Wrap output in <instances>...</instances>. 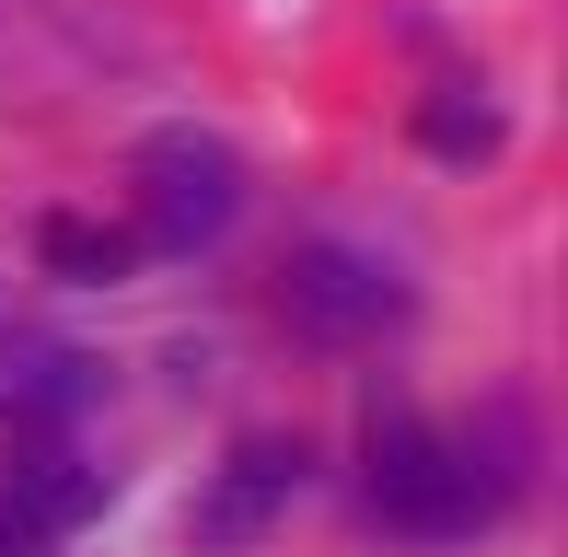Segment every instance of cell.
Segmentation results:
<instances>
[{"label": "cell", "instance_id": "1", "mask_svg": "<svg viewBox=\"0 0 568 557\" xmlns=\"http://www.w3.org/2000/svg\"><path fill=\"white\" fill-rule=\"evenodd\" d=\"M534 488L523 465V418H487V429H429V418H383L372 429V476H359V499H372L383 535L406 546H464L487 535V523H510V499Z\"/></svg>", "mask_w": 568, "mask_h": 557}, {"label": "cell", "instance_id": "2", "mask_svg": "<svg viewBox=\"0 0 568 557\" xmlns=\"http://www.w3.org/2000/svg\"><path fill=\"white\" fill-rule=\"evenodd\" d=\"M232 210H244V163L210 129H151L140 140V244L197 256V244L232 233Z\"/></svg>", "mask_w": 568, "mask_h": 557}, {"label": "cell", "instance_id": "3", "mask_svg": "<svg viewBox=\"0 0 568 557\" xmlns=\"http://www.w3.org/2000/svg\"><path fill=\"white\" fill-rule=\"evenodd\" d=\"M278 314L302 325V337H383V325H406V278L383 267V256H359V244H302L291 278H278Z\"/></svg>", "mask_w": 568, "mask_h": 557}, {"label": "cell", "instance_id": "4", "mask_svg": "<svg viewBox=\"0 0 568 557\" xmlns=\"http://www.w3.org/2000/svg\"><path fill=\"white\" fill-rule=\"evenodd\" d=\"M302 476H314V453L302 442H232V465L210 476V499H197V546L232 557V546H255L267 523H291V499H302Z\"/></svg>", "mask_w": 568, "mask_h": 557}, {"label": "cell", "instance_id": "5", "mask_svg": "<svg viewBox=\"0 0 568 557\" xmlns=\"http://www.w3.org/2000/svg\"><path fill=\"white\" fill-rule=\"evenodd\" d=\"M93 395H105V372H93L82 348H59V337H0V429H12V442L70 429Z\"/></svg>", "mask_w": 568, "mask_h": 557}, {"label": "cell", "instance_id": "6", "mask_svg": "<svg viewBox=\"0 0 568 557\" xmlns=\"http://www.w3.org/2000/svg\"><path fill=\"white\" fill-rule=\"evenodd\" d=\"M93 499H105V465H82V453H70V429L12 442V512L36 523V535H70Z\"/></svg>", "mask_w": 568, "mask_h": 557}, {"label": "cell", "instance_id": "7", "mask_svg": "<svg viewBox=\"0 0 568 557\" xmlns=\"http://www.w3.org/2000/svg\"><path fill=\"white\" fill-rule=\"evenodd\" d=\"M128 256H140V233H105V221H82V210H47V221H36V267L70 278V291L128 278Z\"/></svg>", "mask_w": 568, "mask_h": 557}, {"label": "cell", "instance_id": "8", "mask_svg": "<svg viewBox=\"0 0 568 557\" xmlns=\"http://www.w3.org/2000/svg\"><path fill=\"white\" fill-rule=\"evenodd\" d=\"M418 140L442 151V163H487V151H499V105H487L476 82H442V93H418Z\"/></svg>", "mask_w": 568, "mask_h": 557}]
</instances>
